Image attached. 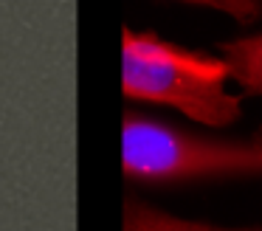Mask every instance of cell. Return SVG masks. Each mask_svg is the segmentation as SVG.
Instances as JSON below:
<instances>
[{"label": "cell", "instance_id": "6da1fadb", "mask_svg": "<svg viewBox=\"0 0 262 231\" xmlns=\"http://www.w3.org/2000/svg\"><path fill=\"white\" fill-rule=\"evenodd\" d=\"M231 73L220 54L186 48L149 28H121V93L130 101L169 107L203 127H231L243 96L228 90Z\"/></svg>", "mask_w": 262, "mask_h": 231}, {"label": "cell", "instance_id": "7a4b0ae2", "mask_svg": "<svg viewBox=\"0 0 262 231\" xmlns=\"http://www.w3.org/2000/svg\"><path fill=\"white\" fill-rule=\"evenodd\" d=\"M121 172L127 183L155 189L262 178V130L231 138L124 110Z\"/></svg>", "mask_w": 262, "mask_h": 231}, {"label": "cell", "instance_id": "3957f363", "mask_svg": "<svg viewBox=\"0 0 262 231\" xmlns=\"http://www.w3.org/2000/svg\"><path fill=\"white\" fill-rule=\"evenodd\" d=\"M121 231H262L259 225H217L203 220H186L164 208L149 206L141 197H127L121 208Z\"/></svg>", "mask_w": 262, "mask_h": 231}, {"label": "cell", "instance_id": "277c9868", "mask_svg": "<svg viewBox=\"0 0 262 231\" xmlns=\"http://www.w3.org/2000/svg\"><path fill=\"white\" fill-rule=\"evenodd\" d=\"M217 54L228 62V73L239 88V96H262V31L223 39L217 43Z\"/></svg>", "mask_w": 262, "mask_h": 231}, {"label": "cell", "instance_id": "5b68a950", "mask_svg": "<svg viewBox=\"0 0 262 231\" xmlns=\"http://www.w3.org/2000/svg\"><path fill=\"white\" fill-rule=\"evenodd\" d=\"M189 6H203V9L228 14L239 26H254L262 20V0H178Z\"/></svg>", "mask_w": 262, "mask_h": 231}]
</instances>
